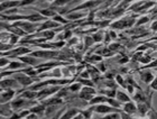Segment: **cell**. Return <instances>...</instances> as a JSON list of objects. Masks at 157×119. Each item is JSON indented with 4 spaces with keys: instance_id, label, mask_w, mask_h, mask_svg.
<instances>
[{
    "instance_id": "ba28073f",
    "label": "cell",
    "mask_w": 157,
    "mask_h": 119,
    "mask_svg": "<svg viewBox=\"0 0 157 119\" xmlns=\"http://www.w3.org/2000/svg\"><path fill=\"white\" fill-rule=\"evenodd\" d=\"M150 79H151L150 74H146V75H145V80H146V81H150Z\"/></svg>"
},
{
    "instance_id": "6da1fadb",
    "label": "cell",
    "mask_w": 157,
    "mask_h": 119,
    "mask_svg": "<svg viewBox=\"0 0 157 119\" xmlns=\"http://www.w3.org/2000/svg\"><path fill=\"white\" fill-rule=\"evenodd\" d=\"M16 5H18V2H7V3H3V5H1V6H0V10H2V9L7 8V7L16 6Z\"/></svg>"
},
{
    "instance_id": "3957f363",
    "label": "cell",
    "mask_w": 157,
    "mask_h": 119,
    "mask_svg": "<svg viewBox=\"0 0 157 119\" xmlns=\"http://www.w3.org/2000/svg\"><path fill=\"white\" fill-rule=\"evenodd\" d=\"M126 110L129 111V112H131V111L135 110V107L131 105V103H128V105H126Z\"/></svg>"
},
{
    "instance_id": "7a4b0ae2",
    "label": "cell",
    "mask_w": 157,
    "mask_h": 119,
    "mask_svg": "<svg viewBox=\"0 0 157 119\" xmlns=\"http://www.w3.org/2000/svg\"><path fill=\"white\" fill-rule=\"evenodd\" d=\"M96 110L100 111V112H107V111H109V108H108V107H103V106H100Z\"/></svg>"
},
{
    "instance_id": "277c9868",
    "label": "cell",
    "mask_w": 157,
    "mask_h": 119,
    "mask_svg": "<svg viewBox=\"0 0 157 119\" xmlns=\"http://www.w3.org/2000/svg\"><path fill=\"white\" fill-rule=\"evenodd\" d=\"M74 112H75V111H70V112H67L66 115H65V116L63 117L62 119H69V118H71V117H72L73 115H74Z\"/></svg>"
},
{
    "instance_id": "30bf717a",
    "label": "cell",
    "mask_w": 157,
    "mask_h": 119,
    "mask_svg": "<svg viewBox=\"0 0 157 119\" xmlns=\"http://www.w3.org/2000/svg\"><path fill=\"white\" fill-rule=\"evenodd\" d=\"M10 84H12V81H6V82H3L2 85H10Z\"/></svg>"
},
{
    "instance_id": "4fadbf2b",
    "label": "cell",
    "mask_w": 157,
    "mask_h": 119,
    "mask_svg": "<svg viewBox=\"0 0 157 119\" xmlns=\"http://www.w3.org/2000/svg\"><path fill=\"white\" fill-rule=\"evenodd\" d=\"M0 119H1V118H0Z\"/></svg>"
},
{
    "instance_id": "5b68a950",
    "label": "cell",
    "mask_w": 157,
    "mask_h": 119,
    "mask_svg": "<svg viewBox=\"0 0 157 119\" xmlns=\"http://www.w3.org/2000/svg\"><path fill=\"white\" fill-rule=\"evenodd\" d=\"M119 98L122 99V100H128V98H127L125 94H122V93H119Z\"/></svg>"
},
{
    "instance_id": "8fae6325",
    "label": "cell",
    "mask_w": 157,
    "mask_h": 119,
    "mask_svg": "<svg viewBox=\"0 0 157 119\" xmlns=\"http://www.w3.org/2000/svg\"><path fill=\"white\" fill-rule=\"evenodd\" d=\"M33 1H34V0H25V1H24V2H23V5H27V3H30V2H33Z\"/></svg>"
},
{
    "instance_id": "52a82bcc",
    "label": "cell",
    "mask_w": 157,
    "mask_h": 119,
    "mask_svg": "<svg viewBox=\"0 0 157 119\" xmlns=\"http://www.w3.org/2000/svg\"><path fill=\"white\" fill-rule=\"evenodd\" d=\"M25 96L28 97V98H33L35 94H34V93H30V92H26V93H25Z\"/></svg>"
},
{
    "instance_id": "9c48e42d",
    "label": "cell",
    "mask_w": 157,
    "mask_h": 119,
    "mask_svg": "<svg viewBox=\"0 0 157 119\" xmlns=\"http://www.w3.org/2000/svg\"><path fill=\"white\" fill-rule=\"evenodd\" d=\"M51 26H56V24H53V23H47V25H44V27H51Z\"/></svg>"
},
{
    "instance_id": "8992f818",
    "label": "cell",
    "mask_w": 157,
    "mask_h": 119,
    "mask_svg": "<svg viewBox=\"0 0 157 119\" xmlns=\"http://www.w3.org/2000/svg\"><path fill=\"white\" fill-rule=\"evenodd\" d=\"M105 119H118V116H117V115H113V116H108V117H105Z\"/></svg>"
},
{
    "instance_id": "7c38bea8",
    "label": "cell",
    "mask_w": 157,
    "mask_h": 119,
    "mask_svg": "<svg viewBox=\"0 0 157 119\" xmlns=\"http://www.w3.org/2000/svg\"><path fill=\"white\" fill-rule=\"evenodd\" d=\"M153 88L157 89V80H156V81H154V83H153Z\"/></svg>"
}]
</instances>
